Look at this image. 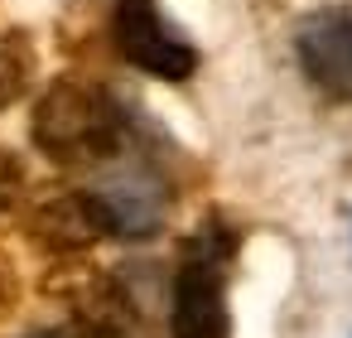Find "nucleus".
Returning a JSON list of instances; mask_svg holds the SVG:
<instances>
[{
	"label": "nucleus",
	"mask_w": 352,
	"mask_h": 338,
	"mask_svg": "<svg viewBox=\"0 0 352 338\" xmlns=\"http://www.w3.org/2000/svg\"><path fill=\"white\" fill-rule=\"evenodd\" d=\"M30 140L63 169H102L131 150V112L107 83L63 73L34 97Z\"/></svg>",
	"instance_id": "1"
},
{
	"label": "nucleus",
	"mask_w": 352,
	"mask_h": 338,
	"mask_svg": "<svg viewBox=\"0 0 352 338\" xmlns=\"http://www.w3.org/2000/svg\"><path fill=\"white\" fill-rule=\"evenodd\" d=\"M116 54L160 83H188L198 73V49L169 25V15L160 10V0H116L111 6V25H107Z\"/></svg>",
	"instance_id": "3"
},
{
	"label": "nucleus",
	"mask_w": 352,
	"mask_h": 338,
	"mask_svg": "<svg viewBox=\"0 0 352 338\" xmlns=\"http://www.w3.org/2000/svg\"><path fill=\"white\" fill-rule=\"evenodd\" d=\"M39 290H44V299L63 304V309L73 314V324L116 328V333H131V328H135V309H131L126 285H121L111 271L92 266L87 256H58V261L44 271Z\"/></svg>",
	"instance_id": "5"
},
{
	"label": "nucleus",
	"mask_w": 352,
	"mask_h": 338,
	"mask_svg": "<svg viewBox=\"0 0 352 338\" xmlns=\"http://www.w3.org/2000/svg\"><path fill=\"white\" fill-rule=\"evenodd\" d=\"M30 338H131V333H116V328H92V324H63V328H49V333H30Z\"/></svg>",
	"instance_id": "11"
},
{
	"label": "nucleus",
	"mask_w": 352,
	"mask_h": 338,
	"mask_svg": "<svg viewBox=\"0 0 352 338\" xmlns=\"http://www.w3.org/2000/svg\"><path fill=\"white\" fill-rule=\"evenodd\" d=\"M20 299H25V280H20V266H15V256L0 246V324H6L15 309H20Z\"/></svg>",
	"instance_id": "10"
},
{
	"label": "nucleus",
	"mask_w": 352,
	"mask_h": 338,
	"mask_svg": "<svg viewBox=\"0 0 352 338\" xmlns=\"http://www.w3.org/2000/svg\"><path fill=\"white\" fill-rule=\"evenodd\" d=\"M241 232L212 213L193 227V237L179 246L174 285H169V338H232V261H236Z\"/></svg>",
	"instance_id": "2"
},
{
	"label": "nucleus",
	"mask_w": 352,
	"mask_h": 338,
	"mask_svg": "<svg viewBox=\"0 0 352 338\" xmlns=\"http://www.w3.org/2000/svg\"><path fill=\"white\" fill-rule=\"evenodd\" d=\"M97 203H102V218H107V237H126V242H145L155 237L164 222H169V208H174V189L169 179L135 160L126 165L121 174H111L107 184L92 189Z\"/></svg>",
	"instance_id": "7"
},
{
	"label": "nucleus",
	"mask_w": 352,
	"mask_h": 338,
	"mask_svg": "<svg viewBox=\"0 0 352 338\" xmlns=\"http://www.w3.org/2000/svg\"><path fill=\"white\" fill-rule=\"evenodd\" d=\"M30 198V174H25V160L10 150V145H0V227H6L10 218H20Z\"/></svg>",
	"instance_id": "9"
},
{
	"label": "nucleus",
	"mask_w": 352,
	"mask_h": 338,
	"mask_svg": "<svg viewBox=\"0 0 352 338\" xmlns=\"http://www.w3.org/2000/svg\"><path fill=\"white\" fill-rule=\"evenodd\" d=\"M25 218V237L39 256L58 261V256H87L102 237H107V218L92 189H73V184H49L34 198H25L20 208Z\"/></svg>",
	"instance_id": "4"
},
{
	"label": "nucleus",
	"mask_w": 352,
	"mask_h": 338,
	"mask_svg": "<svg viewBox=\"0 0 352 338\" xmlns=\"http://www.w3.org/2000/svg\"><path fill=\"white\" fill-rule=\"evenodd\" d=\"M294 59L318 97L352 107V6H323L304 15L294 30Z\"/></svg>",
	"instance_id": "6"
},
{
	"label": "nucleus",
	"mask_w": 352,
	"mask_h": 338,
	"mask_svg": "<svg viewBox=\"0 0 352 338\" xmlns=\"http://www.w3.org/2000/svg\"><path fill=\"white\" fill-rule=\"evenodd\" d=\"M39 83V49L30 30H0V112L20 107Z\"/></svg>",
	"instance_id": "8"
}]
</instances>
